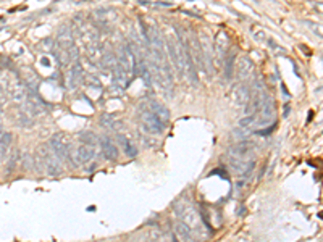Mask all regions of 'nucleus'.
Wrapping results in <instances>:
<instances>
[{
    "instance_id": "obj_17",
    "label": "nucleus",
    "mask_w": 323,
    "mask_h": 242,
    "mask_svg": "<svg viewBox=\"0 0 323 242\" xmlns=\"http://www.w3.org/2000/svg\"><path fill=\"white\" fill-rule=\"evenodd\" d=\"M144 107H146L149 112H152L154 115H157V117L162 120V121H165V123H168V120H170V112L166 110V107L165 105H162V103H159V102H155V100H147L146 103H142Z\"/></svg>"
},
{
    "instance_id": "obj_10",
    "label": "nucleus",
    "mask_w": 323,
    "mask_h": 242,
    "mask_svg": "<svg viewBox=\"0 0 323 242\" xmlns=\"http://www.w3.org/2000/svg\"><path fill=\"white\" fill-rule=\"evenodd\" d=\"M5 92L13 98L15 102L18 103H25V100L27 98V87L23 84L21 81H10L7 79V82H5Z\"/></svg>"
},
{
    "instance_id": "obj_7",
    "label": "nucleus",
    "mask_w": 323,
    "mask_h": 242,
    "mask_svg": "<svg viewBox=\"0 0 323 242\" xmlns=\"http://www.w3.org/2000/svg\"><path fill=\"white\" fill-rule=\"evenodd\" d=\"M255 142L252 141H238L228 147V155L231 158H241V160H254Z\"/></svg>"
},
{
    "instance_id": "obj_13",
    "label": "nucleus",
    "mask_w": 323,
    "mask_h": 242,
    "mask_svg": "<svg viewBox=\"0 0 323 242\" xmlns=\"http://www.w3.org/2000/svg\"><path fill=\"white\" fill-rule=\"evenodd\" d=\"M82 79H84V74H82V68L80 62L71 65L68 70V74H66V87H68L70 91H75L82 82Z\"/></svg>"
},
{
    "instance_id": "obj_19",
    "label": "nucleus",
    "mask_w": 323,
    "mask_h": 242,
    "mask_svg": "<svg viewBox=\"0 0 323 242\" xmlns=\"http://www.w3.org/2000/svg\"><path fill=\"white\" fill-rule=\"evenodd\" d=\"M226 50H228V36L223 31H220L218 36H216V41H215V52L218 53V58L221 60V62H223L225 57H226Z\"/></svg>"
},
{
    "instance_id": "obj_11",
    "label": "nucleus",
    "mask_w": 323,
    "mask_h": 242,
    "mask_svg": "<svg viewBox=\"0 0 323 242\" xmlns=\"http://www.w3.org/2000/svg\"><path fill=\"white\" fill-rule=\"evenodd\" d=\"M228 163H230L233 171L242 176V178H247L255 167L254 160H241V158H231V157H228Z\"/></svg>"
},
{
    "instance_id": "obj_4",
    "label": "nucleus",
    "mask_w": 323,
    "mask_h": 242,
    "mask_svg": "<svg viewBox=\"0 0 323 242\" xmlns=\"http://www.w3.org/2000/svg\"><path fill=\"white\" fill-rule=\"evenodd\" d=\"M269 97L270 96L265 89V84L260 79H255L252 89H250V98H249V103L246 107V112L249 115H257Z\"/></svg>"
},
{
    "instance_id": "obj_9",
    "label": "nucleus",
    "mask_w": 323,
    "mask_h": 242,
    "mask_svg": "<svg viewBox=\"0 0 323 242\" xmlns=\"http://www.w3.org/2000/svg\"><path fill=\"white\" fill-rule=\"evenodd\" d=\"M94 157H96V145L81 144L71 152V162L78 165V167H84V165L91 163Z\"/></svg>"
},
{
    "instance_id": "obj_16",
    "label": "nucleus",
    "mask_w": 323,
    "mask_h": 242,
    "mask_svg": "<svg viewBox=\"0 0 323 242\" xmlns=\"http://www.w3.org/2000/svg\"><path fill=\"white\" fill-rule=\"evenodd\" d=\"M100 142V148H102V153L104 157L107 158V160H116L118 158V148H116V145L113 144V141L110 139L108 136H102L99 139Z\"/></svg>"
},
{
    "instance_id": "obj_3",
    "label": "nucleus",
    "mask_w": 323,
    "mask_h": 242,
    "mask_svg": "<svg viewBox=\"0 0 323 242\" xmlns=\"http://www.w3.org/2000/svg\"><path fill=\"white\" fill-rule=\"evenodd\" d=\"M165 50H166V58L170 60V63L173 65V68L181 78H186V71H185V53H183V47L178 37L175 36H168L165 41Z\"/></svg>"
},
{
    "instance_id": "obj_6",
    "label": "nucleus",
    "mask_w": 323,
    "mask_h": 242,
    "mask_svg": "<svg viewBox=\"0 0 323 242\" xmlns=\"http://www.w3.org/2000/svg\"><path fill=\"white\" fill-rule=\"evenodd\" d=\"M118 60V67L126 73L128 78H131L133 74H136V60L135 53L131 50L130 42H125L120 48V55L116 57Z\"/></svg>"
},
{
    "instance_id": "obj_21",
    "label": "nucleus",
    "mask_w": 323,
    "mask_h": 242,
    "mask_svg": "<svg viewBox=\"0 0 323 242\" xmlns=\"http://www.w3.org/2000/svg\"><path fill=\"white\" fill-rule=\"evenodd\" d=\"M225 78L226 81H231L233 74H235V65H236V53L235 52H230L228 57H225Z\"/></svg>"
},
{
    "instance_id": "obj_25",
    "label": "nucleus",
    "mask_w": 323,
    "mask_h": 242,
    "mask_svg": "<svg viewBox=\"0 0 323 242\" xmlns=\"http://www.w3.org/2000/svg\"><path fill=\"white\" fill-rule=\"evenodd\" d=\"M102 123L107 126V128L113 129V131H118V128L121 126V123L115 117H108V115H104L102 117Z\"/></svg>"
},
{
    "instance_id": "obj_5",
    "label": "nucleus",
    "mask_w": 323,
    "mask_h": 242,
    "mask_svg": "<svg viewBox=\"0 0 323 242\" xmlns=\"http://www.w3.org/2000/svg\"><path fill=\"white\" fill-rule=\"evenodd\" d=\"M139 117H141L142 128L146 129V133H149V134H162L166 128L165 121H162L157 115L149 112L142 103H141V107H139Z\"/></svg>"
},
{
    "instance_id": "obj_22",
    "label": "nucleus",
    "mask_w": 323,
    "mask_h": 242,
    "mask_svg": "<svg viewBox=\"0 0 323 242\" xmlns=\"http://www.w3.org/2000/svg\"><path fill=\"white\" fill-rule=\"evenodd\" d=\"M118 141L121 142V147H123V150H125V153L128 157H136V153H137L136 145L133 144L131 141H128L126 137L121 136V134H118Z\"/></svg>"
},
{
    "instance_id": "obj_1",
    "label": "nucleus",
    "mask_w": 323,
    "mask_h": 242,
    "mask_svg": "<svg viewBox=\"0 0 323 242\" xmlns=\"http://www.w3.org/2000/svg\"><path fill=\"white\" fill-rule=\"evenodd\" d=\"M175 215L178 217L181 223H185L186 226L192 231V234H200L205 236L207 231L204 229V223L200 219L197 210L194 208V205L188 199H180L175 203Z\"/></svg>"
},
{
    "instance_id": "obj_15",
    "label": "nucleus",
    "mask_w": 323,
    "mask_h": 242,
    "mask_svg": "<svg viewBox=\"0 0 323 242\" xmlns=\"http://www.w3.org/2000/svg\"><path fill=\"white\" fill-rule=\"evenodd\" d=\"M233 97H235L236 105L246 108L249 103V98H250V87L247 84H244V82H241V84H238L235 87V91H233Z\"/></svg>"
},
{
    "instance_id": "obj_23",
    "label": "nucleus",
    "mask_w": 323,
    "mask_h": 242,
    "mask_svg": "<svg viewBox=\"0 0 323 242\" xmlns=\"http://www.w3.org/2000/svg\"><path fill=\"white\" fill-rule=\"evenodd\" d=\"M21 153H20V150H13L10 155H7V168H8V173H12V171H15L16 169V167L20 165V157Z\"/></svg>"
},
{
    "instance_id": "obj_20",
    "label": "nucleus",
    "mask_w": 323,
    "mask_h": 242,
    "mask_svg": "<svg viewBox=\"0 0 323 242\" xmlns=\"http://www.w3.org/2000/svg\"><path fill=\"white\" fill-rule=\"evenodd\" d=\"M13 134L12 133H2L0 134V163H2L8 155L10 145H12Z\"/></svg>"
},
{
    "instance_id": "obj_2",
    "label": "nucleus",
    "mask_w": 323,
    "mask_h": 242,
    "mask_svg": "<svg viewBox=\"0 0 323 242\" xmlns=\"http://www.w3.org/2000/svg\"><path fill=\"white\" fill-rule=\"evenodd\" d=\"M37 160L41 168L46 171L49 176H58L62 173V160L57 157V153L52 150V147L49 144H41L37 148Z\"/></svg>"
},
{
    "instance_id": "obj_24",
    "label": "nucleus",
    "mask_w": 323,
    "mask_h": 242,
    "mask_svg": "<svg viewBox=\"0 0 323 242\" xmlns=\"http://www.w3.org/2000/svg\"><path fill=\"white\" fill-rule=\"evenodd\" d=\"M80 139L82 141V144H87V145H96L99 139L97 136L92 133V131H84V133L80 134Z\"/></svg>"
},
{
    "instance_id": "obj_8",
    "label": "nucleus",
    "mask_w": 323,
    "mask_h": 242,
    "mask_svg": "<svg viewBox=\"0 0 323 242\" xmlns=\"http://www.w3.org/2000/svg\"><path fill=\"white\" fill-rule=\"evenodd\" d=\"M49 145L52 147V150L57 153L60 160H70L71 162V144L63 134H54L50 139Z\"/></svg>"
},
{
    "instance_id": "obj_18",
    "label": "nucleus",
    "mask_w": 323,
    "mask_h": 242,
    "mask_svg": "<svg viewBox=\"0 0 323 242\" xmlns=\"http://www.w3.org/2000/svg\"><path fill=\"white\" fill-rule=\"evenodd\" d=\"M175 231H176L178 239H180L181 242H196L192 231L189 229L185 223H181L180 219H178V221L175 223Z\"/></svg>"
},
{
    "instance_id": "obj_12",
    "label": "nucleus",
    "mask_w": 323,
    "mask_h": 242,
    "mask_svg": "<svg viewBox=\"0 0 323 242\" xmlns=\"http://www.w3.org/2000/svg\"><path fill=\"white\" fill-rule=\"evenodd\" d=\"M189 46V55L194 63L196 70H204V60H202V48H200V41L197 39L196 34L191 36V39L188 42Z\"/></svg>"
},
{
    "instance_id": "obj_14",
    "label": "nucleus",
    "mask_w": 323,
    "mask_h": 242,
    "mask_svg": "<svg viewBox=\"0 0 323 242\" xmlns=\"http://www.w3.org/2000/svg\"><path fill=\"white\" fill-rule=\"evenodd\" d=\"M235 71L239 81H246L254 71V62L249 57H241L238 60V63L235 65Z\"/></svg>"
}]
</instances>
